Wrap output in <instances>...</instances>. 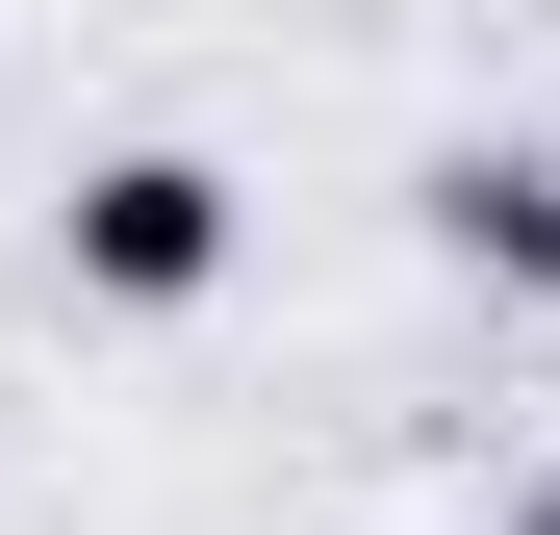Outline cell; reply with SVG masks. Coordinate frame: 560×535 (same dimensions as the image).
Segmentation results:
<instances>
[{
	"mask_svg": "<svg viewBox=\"0 0 560 535\" xmlns=\"http://www.w3.org/2000/svg\"><path fill=\"white\" fill-rule=\"evenodd\" d=\"M433 230L485 255L510 306H560V153H433Z\"/></svg>",
	"mask_w": 560,
	"mask_h": 535,
	"instance_id": "2",
	"label": "cell"
},
{
	"mask_svg": "<svg viewBox=\"0 0 560 535\" xmlns=\"http://www.w3.org/2000/svg\"><path fill=\"white\" fill-rule=\"evenodd\" d=\"M230 153H178V128H128V153H77V205H51V255H77V306H205L230 281Z\"/></svg>",
	"mask_w": 560,
	"mask_h": 535,
	"instance_id": "1",
	"label": "cell"
},
{
	"mask_svg": "<svg viewBox=\"0 0 560 535\" xmlns=\"http://www.w3.org/2000/svg\"><path fill=\"white\" fill-rule=\"evenodd\" d=\"M485 535H560V510H485Z\"/></svg>",
	"mask_w": 560,
	"mask_h": 535,
	"instance_id": "3",
	"label": "cell"
}]
</instances>
